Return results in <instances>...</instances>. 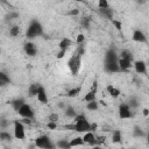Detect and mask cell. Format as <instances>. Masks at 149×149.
<instances>
[{
    "mask_svg": "<svg viewBox=\"0 0 149 149\" xmlns=\"http://www.w3.org/2000/svg\"><path fill=\"white\" fill-rule=\"evenodd\" d=\"M70 1H74V2H84V0H70Z\"/></svg>",
    "mask_w": 149,
    "mask_h": 149,
    "instance_id": "obj_50",
    "label": "cell"
},
{
    "mask_svg": "<svg viewBox=\"0 0 149 149\" xmlns=\"http://www.w3.org/2000/svg\"><path fill=\"white\" fill-rule=\"evenodd\" d=\"M56 146H57L58 148H62V149H69V148H71L70 142L66 141V140H59V141L56 143Z\"/></svg>",
    "mask_w": 149,
    "mask_h": 149,
    "instance_id": "obj_32",
    "label": "cell"
},
{
    "mask_svg": "<svg viewBox=\"0 0 149 149\" xmlns=\"http://www.w3.org/2000/svg\"><path fill=\"white\" fill-rule=\"evenodd\" d=\"M121 140H122V134H121V132L118 130V129L114 130L113 134H112V141H113L114 143H120Z\"/></svg>",
    "mask_w": 149,
    "mask_h": 149,
    "instance_id": "obj_27",
    "label": "cell"
},
{
    "mask_svg": "<svg viewBox=\"0 0 149 149\" xmlns=\"http://www.w3.org/2000/svg\"><path fill=\"white\" fill-rule=\"evenodd\" d=\"M80 92H81V85H78V86H74L71 90H69L66 95L69 98H74V97H78L80 94Z\"/></svg>",
    "mask_w": 149,
    "mask_h": 149,
    "instance_id": "obj_18",
    "label": "cell"
},
{
    "mask_svg": "<svg viewBox=\"0 0 149 149\" xmlns=\"http://www.w3.org/2000/svg\"><path fill=\"white\" fill-rule=\"evenodd\" d=\"M143 115H144V116H148V115H149V109L144 108V109H143Z\"/></svg>",
    "mask_w": 149,
    "mask_h": 149,
    "instance_id": "obj_47",
    "label": "cell"
},
{
    "mask_svg": "<svg viewBox=\"0 0 149 149\" xmlns=\"http://www.w3.org/2000/svg\"><path fill=\"white\" fill-rule=\"evenodd\" d=\"M78 14H79V9H77V8L71 9V10L68 12V15H71V16H76V15H78Z\"/></svg>",
    "mask_w": 149,
    "mask_h": 149,
    "instance_id": "obj_41",
    "label": "cell"
},
{
    "mask_svg": "<svg viewBox=\"0 0 149 149\" xmlns=\"http://www.w3.org/2000/svg\"><path fill=\"white\" fill-rule=\"evenodd\" d=\"M17 113L21 118H24V119H33L35 116V112H34L33 107L30 105H28L27 102L17 111Z\"/></svg>",
    "mask_w": 149,
    "mask_h": 149,
    "instance_id": "obj_6",
    "label": "cell"
},
{
    "mask_svg": "<svg viewBox=\"0 0 149 149\" xmlns=\"http://www.w3.org/2000/svg\"><path fill=\"white\" fill-rule=\"evenodd\" d=\"M17 17H19V13H16V12H10L9 14L6 15V20L7 21H12V20L17 19Z\"/></svg>",
    "mask_w": 149,
    "mask_h": 149,
    "instance_id": "obj_36",
    "label": "cell"
},
{
    "mask_svg": "<svg viewBox=\"0 0 149 149\" xmlns=\"http://www.w3.org/2000/svg\"><path fill=\"white\" fill-rule=\"evenodd\" d=\"M99 12H100V14L104 16V17H106V19H108V20H113V10L108 7V8H102V9H99Z\"/></svg>",
    "mask_w": 149,
    "mask_h": 149,
    "instance_id": "obj_23",
    "label": "cell"
},
{
    "mask_svg": "<svg viewBox=\"0 0 149 149\" xmlns=\"http://www.w3.org/2000/svg\"><path fill=\"white\" fill-rule=\"evenodd\" d=\"M47 127H48L49 129L54 130V129H56V128H57V122H55V121H48Z\"/></svg>",
    "mask_w": 149,
    "mask_h": 149,
    "instance_id": "obj_40",
    "label": "cell"
},
{
    "mask_svg": "<svg viewBox=\"0 0 149 149\" xmlns=\"http://www.w3.org/2000/svg\"><path fill=\"white\" fill-rule=\"evenodd\" d=\"M119 57H120V58H125V59H128V61H130V62H133V58H134V57H133V54H132V51H130V50H128V49H125V50H122Z\"/></svg>",
    "mask_w": 149,
    "mask_h": 149,
    "instance_id": "obj_26",
    "label": "cell"
},
{
    "mask_svg": "<svg viewBox=\"0 0 149 149\" xmlns=\"http://www.w3.org/2000/svg\"><path fill=\"white\" fill-rule=\"evenodd\" d=\"M128 105H129L130 108H134L135 109V108H137L140 106V102H139V100H137L136 97H130L128 99Z\"/></svg>",
    "mask_w": 149,
    "mask_h": 149,
    "instance_id": "obj_29",
    "label": "cell"
},
{
    "mask_svg": "<svg viewBox=\"0 0 149 149\" xmlns=\"http://www.w3.org/2000/svg\"><path fill=\"white\" fill-rule=\"evenodd\" d=\"M90 90L98 91V81H97V80H94V81H93V84H92V86H91V88H90Z\"/></svg>",
    "mask_w": 149,
    "mask_h": 149,
    "instance_id": "obj_45",
    "label": "cell"
},
{
    "mask_svg": "<svg viewBox=\"0 0 149 149\" xmlns=\"http://www.w3.org/2000/svg\"><path fill=\"white\" fill-rule=\"evenodd\" d=\"M23 50H24L26 55L29 56V57H34V56H36V54H37V48H36V45H35L33 42H27V43H24Z\"/></svg>",
    "mask_w": 149,
    "mask_h": 149,
    "instance_id": "obj_10",
    "label": "cell"
},
{
    "mask_svg": "<svg viewBox=\"0 0 149 149\" xmlns=\"http://www.w3.org/2000/svg\"><path fill=\"white\" fill-rule=\"evenodd\" d=\"M132 40L134 42H137V43H147V36L146 34L140 30V29H135L133 31V35H132Z\"/></svg>",
    "mask_w": 149,
    "mask_h": 149,
    "instance_id": "obj_9",
    "label": "cell"
},
{
    "mask_svg": "<svg viewBox=\"0 0 149 149\" xmlns=\"http://www.w3.org/2000/svg\"><path fill=\"white\" fill-rule=\"evenodd\" d=\"M97 129V125L95 123H91V130H95Z\"/></svg>",
    "mask_w": 149,
    "mask_h": 149,
    "instance_id": "obj_48",
    "label": "cell"
},
{
    "mask_svg": "<svg viewBox=\"0 0 149 149\" xmlns=\"http://www.w3.org/2000/svg\"><path fill=\"white\" fill-rule=\"evenodd\" d=\"M146 140H147V143L149 144V130L146 133Z\"/></svg>",
    "mask_w": 149,
    "mask_h": 149,
    "instance_id": "obj_49",
    "label": "cell"
},
{
    "mask_svg": "<svg viewBox=\"0 0 149 149\" xmlns=\"http://www.w3.org/2000/svg\"><path fill=\"white\" fill-rule=\"evenodd\" d=\"M8 123H9V122H8L6 119H3V118H2V119H1V122H0V126H1V128L3 129V128H6V127L8 126Z\"/></svg>",
    "mask_w": 149,
    "mask_h": 149,
    "instance_id": "obj_43",
    "label": "cell"
},
{
    "mask_svg": "<svg viewBox=\"0 0 149 149\" xmlns=\"http://www.w3.org/2000/svg\"><path fill=\"white\" fill-rule=\"evenodd\" d=\"M48 119H49V121H55V122H57V121L59 120V115H58L57 113H51V114L48 116Z\"/></svg>",
    "mask_w": 149,
    "mask_h": 149,
    "instance_id": "obj_38",
    "label": "cell"
},
{
    "mask_svg": "<svg viewBox=\"0 0 149 149\" xmlns=\"http://www.w3.org/2000/svg\"><path fill=\"white\" fill-rule=\"evenodd\" d=\"M119 118L120 119H130L133 118V113H132V108L129 107L128 104H121L119 106Z\"/></svg>",
    "mask_w": 149,
    "mask_h": 149,
    "instance_id": "obj_7",
    "label": "cell"
},
{
    "mask_svg": "<svg viewBox=\"0 0 149 149\" xmlns=\"http://www.w3.org/2000/svg\"><path fill=\"white\" fill-rule=\"evenodd\" d=\"M93 100H97V91L90 90V91L85 94V97H84V101L90 102V101H93Z\"/></svg>",
    "mask_w": 149,
    "mask_h": 149,
    "instance_id": "obj_24",
    "label": "cell"
},
{
    "mask_svg": "<svg viewBox=\"0 0 149 149\" xmlns=\"http://www.w3.org/2000/svg\"><path fill=\"white\" fill-rule=\"evenodd\" d=\"M42 35H43V27H42V24L37 20H33L29 23L28 28H27L26 36L28 38H35V37L42 36Z\"/></svg>",
    "mask_w": 149,
    "mask_h": 149,
    "instance_id": "obj_3",
    "label": "cell"
},
{
    "mask_svg": "<svg viewBox=\"0 0 149 149\" xmlns=\"http://www.w3.org/2000/svg\"><path fill=\"white\" fill-rule=\"evenodd\" d=\"M119 65L121 68V71H128L132 66V62L128 61V59H125V58H120L119 57Z\"/></svg>",
    "mask_w": 149,
    "mask_h": 149,
    "instance_id": "obj_17",
    "label": "cell"
},
{
    "mask_svg": "<svg viewBox=\"0 0 149 149\" xmlns=\"http://www.w3.org/2000/svg\"><path fill=\"white\" fill-rule=\"evenodd\" d=\"M137 2H139V3H144L146 0H137Z\"/></svg>",
    "mask_w": 149,
    "mask_h": 149,
    "instance_id": "obj_51",
    "label": "cell"
},
{
    "mask_svg": "<svg viewBox=\"0 0 149 149\" xmlns=\"http://www.w3.org/2000/svg\"><path fill=\"white\" fill-rule=\"evenodd\" d=\"M119 61V55L114 49H108L105 54V62H118Z\"/></svg>",
    "mask_w": 149,
    "mask_h": 149,
    "instance_id": "obj_13",
    "label": "cell"
},
{
    "mask_svg": "<svg viewBox=\"0 0 149 149\" xmlns=\"http://www.w3.org/2000/svg\"><path fill=\"white\" fill-rule=\"evenodd\" d=\"M8 84H10V78L3 72V71H1L0 72V86H6V85H8Z\"/></svg>",
    "mask_w": 149,
    "mask_h": 149,
    "instance_id": "obj_25",
    "label": "cell"
},
{
    "mask_svg": "<svg viewBox=\"0 0 149 149\" xmlns=\"http://www.w3.org/2000/svg\"><path fill=\"white\" fill-rule=\"evenodd\" d=\"M73 125H74V132L77 133H86L91 130V123L88 122V120L84 114H77Z\"/></svg>",
    "mask_w": 149,
    "mask_h": 149,
    "instance_id": "obj_2",
    "label": "cell"
},
{
    "mask_svg": "<svg viewBox=\"0 0 149 149\" xmlns=\"http://www.w3.org/2000/svg\"><path fill=\"white\" fill-rule=\"evenodd\" d=\"M38 87H40V85L36 84V83L30 84L29 87H28V95L29 97H36L37 92H38Z\"/></svg>",
    "mask_w": 149,
    "mask_h": 149,
    "instance_id": "obj_21",
    "label": "cell"
},
{
    "mask_svg": "<svg viewBox=\"0 0 149 149\" xmlns=\"http://www.w3.org/2000/svg\"><path fill=\"white\" fill-rule=\"evenodd\" d=\"M133 136L134 137H137V139L143 137V136H146V132L142 129V127L134 126V128H133Z\"/></svg>",
    "mask_w": 149,
    "mask_h": 149,
    "instance_id": "obj_22",
    "label": "cell"
},
{
    "mask_svg": "<svg viewBox=\"0 0 149 149\" xmlns=\"http://www.w3.org/2000/svg\"><path fill=\"white\" fill-rule=\"evenodd\" d=\"M85 42V36H84V34H79L78 36H77V38H76V43L77 44H83Z\"/></svg>",
    "mask_w": 149,
    "mask_h": 149,
    "instance_id": "obj_39",
    "label": "cell"
},
{
    "mask_svg": "<svg viewBox=\"0 0 149 149\" xmlns=\"http://www.w3.org/2000/svg\"><path fill=\"white\" fill-rule=\"evenodd\" d=\"M19 34H20V27H19V26H13V27H10V29H9V35H10L12 37H16V36H19Z\"/></svg>",
    "mask_w": 149,
    "mask_h": 149,
    "instance_id": "obj_33",
    "label": "cell"
},
{
    "mask_svg": "<svg viewBox=\"0 0 149 149\" xmlns=\"http://www.w3.org/2000/svg\"><path fill=\"white\" fill-rule=\"evenodd\" d=\"M104 70L107 73H116V72H122L121 68L118 62H105L104 63Z\"/></svg>",
    "mask_w": 149,
    "mask_h": 149,
    "instance_id": "obj_8",
    "label": "cell"
},
{
    "mask_svg": "<svg viewBox=\"0 0 149 149\" xmlns=\"http://www.w3.org/2000/svg\"><path fill=\"white\" fill-rule=\"evenodd\" d=\"M58 107H59V108H62V109H64V108L66 107V105H65L64 102H62V101H61V102H58Z\"/></svg>",
    "mask_w": 149,
    "mask_h": 149,
    "instance_id": "obj_46",
    "label": "cell"
},
{
    "mask_svg": "<svg viewBox=\"0 0 149 149\" xmlns=\"http://www.w3.org/2000/svg\"><path fill=\"white\" fill-rule=\"evenodd\" d=\"M106 91H107V93L112 97V98H118L119 95H120V90L119 88H116L115 86H113L112 84H108L107 85V87H106Z\"/></svg>",
    "mask_w": 149,
    "mask_h": 149,
    "instance_id": "obj_15",
    "label": "cell"
},
{
    "mask_svg": "<svg viewBox=\"0 0 149 149\" xmlns=\"http://www.w3.org/2000/svg\"><path fill=\"white\" fill-rule=\"evenodd\" d=\"M85 142H84V140H83V137H80V136H77V137H74V139H72L71 141H70V146L71 147H77V146H83Z\"/></svg>",
    "mask_w": 149,
    "mask_h": 149,
    "instance_id": "obj_28",
    "label": "cell"
},
{
    "mask_svg": "<svg viewBox=\"0 0 149 149\" xmlns=\"http://www.w3.org/2000/svg\"><path fill=\"white\" fill-rule=\"evenodd\" d=\"M0 140L1 141H10L12 140V135L6 130H1L0 132Z\"/></svg>",
    "mask_w": 149,
    "mask_h": 149,
    "instance_id": "obj_34",
    "label": "cell"
},
{
    "mask_svg": "<svg viewBox=\"0 0 149 149\" xmlns=\"http://www.w3.org/2000/svg\"><path fill=\"white\" fill-rule=\"evenodd\" d=\"M64 114H65V116H68L70 119H74L77 116V112L72 106H66L64 108Z\"/></svg>",
    "mask_w": 149,
    "mask_h": 149,
    "instance_id": "obj_20",
    "label": "cell"
},
{
    "mask_svg": "<svg viewBox=\"0 0 149 149\" xmlns=\"http://www.w3.org/2000/svg\"><path fill=\"white\" fill-rule=\"evenodd\" d=\"M108 0H98V8L102 9V8H108Z\"/></svg>",
    "mask_w": 149,
    "mask_h": 149,
    "instance_id": "obj_35",
    "label": "cell"
},
{
    "mask_svg": "<svg viewBox=\"0 0 149 149\" xmlns=\"http://www.w3.org/2000/svg\"><path fill=\"white\" fill-rule=\"evenodd\" d=\"M24 104H26V100H24L23 98H16V99H14L13 101H10L12 107H13L14 111H16V112H17Z\"/></svg>",
    "mask_w": 149,
    "mask_h": 149,
    "instance_id": "obj_16",
    "label": "cell"
},
{
    "mask_svg": "<svg viewBox=\"0 0 149 149\" xmlns=\"http://www.w3.org/2000/svg\"><path fill=\"white\" fill-rule=\"evenodd\" d=\"M112 24H113L118 30H121V28H122V23H121V21H119V20L113 19V20H112Z\"/></svg>",
    "mask_w": 149,
    "mask_h": 149,
    "instance_id": "obj_37",
    "label": "cell"
},
{
    "mask_svg": "<svg viewBox=\"0 0 149 149\" xmlns=\"http://www.w3.org/2000/svg\"><path fill=\"white\" fill-rule=\"evenodd\" d=\"M85 55V47L83 44H77L76 50L71 55V57L68 61V68L72 76H77L81 68V58Z\"/></svg>",
    "mask_w": 149,
    "mask_h": 149,
    "instance_id": "obj_1",
    "label": "cell"
},
{
    "mask_svg": "<svg viewBox=\"0 0 149 149\" xmlns=\"http://www.w3.org/2000/svg\"><path fill=\"white\" fill-rule=\"evenodd\" d=\"M37 100L41 102V104H47L48 102V94H47V91L43 86L40 85L38 87V92H37V95H36Z\"/></svg>",
    "mask_w": 149,
    "mask_h": 149,
    "instance_id": "obj_14",
    "label": "cell"
},
{
    "mask_svg": "<svg viewBox=\"0 0 149 149\" xmlns=\"http://www.w3.org/2000/svg\"><path fill=\"white\" fill-rule=\"evenodd\" d=\"M35 146L37 148H43V149H51L55 147V144L47 135H41L37 139H35Z\"/></svg>",
    "mask_w": 149,
    "mask_h": 149,
    "instance_id": "obj_4",
    "label": "cell"
},
{
    "mask_svg": "<svg viewBox=\"0 0 149 149\" xmlns=\"http://www.w3.org/2000/svg\"><path fill=\"white\" fill-rule=\"evenodd\" d=\"M65 52H66L65 50H61V49H59V51H58V52H57V55H56V56H57V58H58V59L63 58V57L65 56Z\"/></svg>",
    "mask_w": 149,
    "mask_h": 149,
    "instance_id": "obj_42",
    "label": "cell"
},
{
    "mask_svg": "<svg viewBox=\"0 0 149 149\" xmlns=\"http://www.w3.org/2000/svg\"><path fill=\"white\" fill-rule=\"evenodd\" d=\"M86 108H87L88 111H91V112H94V111H97V109L99 108L98 101H97V100H93V101H90V102H87V105H86Z\"/></svg>",
    "mask_w": 149,
    "mask_h": 149,
    "instance_id": "obj_31",
    "label": "cell"
},
{
    "mask_svg": "<svg viewBox=\"0 0 149 149\" xmlns=\"http://www.w3.org/2000/svg\"><path fill=\"white\" fill-rule=\"evenodd\" d=\"M134 69H135L136 73H139V74H146L147 73V64L142 59L134 62Z\"/></svg>",
    "mask_w": 149,
    "mask_h": 149,
    "instance_id": "obj_11",
    "label": "cell"
},
{
    "mask_svg": "<svg viewBox=\"0 0 149 149\" xmlns=\"http://www.w3.org/2000/svg\"><path fill=\"white\" fill-rule=\"evenodd\" d=\"M97 142H98V146L104 143L105 142V136H97Z\"/></svg>",
    "mask_w": 149,
    "mask_h": 149,
    "instance_id": "obj_44",
    "label": "cell"
},
{
    "mask_svg": "<svg viewBox=\"0 0 149 149\" xmlns=\"http://www.w3.org/2000/svg\"><path fill=\"white\" fill-rule=\"evenodd\" d=\"M13 126H14V137L17 139V140H24L26 132H24L23 122L19 121V120H15L13 122Z\"/></svg>",
    "mask_w": 149,
    "mask_h": 149,
    "instance_id": "obj_5",
    "label": "cell"
},
{
    "mask_svg": "<svg viewBox=\"0 0 149 149\" xmlns=\"http://www.w3.org/2000/svg\"><path fill=\"white\" fill-rule=\"evenodd\" d=\"M90 24H91V17L90 16H84L81 17L80 20V26L85 29H88L90 28Z\"/></svg>",
    "mask_w": 149,
    "mask_h": 149,
    "instance_id": "obj_30",
    "label": "cell"
},
{
    "mask_svg": "<svg viewBox=\"0 0 149 149\" xmlns=\"http://www.w3.org/2000/svg\"><path fill=\"white\" fill-rule=\"evenodd\" d=\"M71 44H72V42H71V40L70 38H68V37H64V38H62L61 40V42H59V44H58V47H59V49L61 50H68V48L69 47H71Z\"/></svg>",
    "mask_w": 149,
    "mask_h": 149,
    "instance_id": "obj_19",
    "label": "cell"
},
{
    "mask_svg": "<svg viewBox=\"0 0 149 149\" xmlns=\"http://www.w3.org/2000/svg\"><path fill=\"white\" fill-rule=\"evenodd\" d=\"M83 140H84L85 143H87V144H90V146H98L97 136H95L91 130H88V132H86V133L84 134Z\"/></svg>",
    "mask_w": 149,
    "mask_h": 149,
    "instance_id": "obj_12",
    "label": "cell"
}]
</instances>
